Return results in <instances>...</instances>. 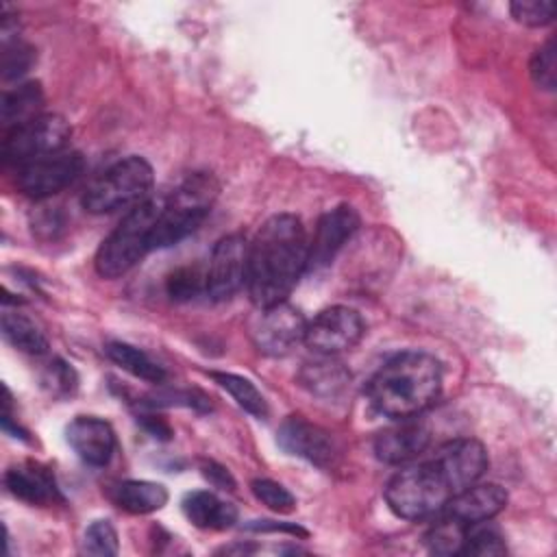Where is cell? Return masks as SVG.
Instances as JSON below:
<instances>
[{
	"mask_svg": "<svg viewBox=\"0 0 557 557\" xmlns=\"http://www.w3.org/2000/svg\"><path fill=\"white\" fill-rule=\"evenodd\" d=\"M309 237L294 213L268 218L248 246L246 289L261 309L285 302L307 270Z\"/></svg>",
	"mask_w": 557,
	"mask_h": 557,
	"instance_id": "1",
	"label": "cell"
},
{
	"mask_svg": "<svg viewBox=\"0 0 557 557\" xmlns=\"http://www.w3.org/2000/svg\"><path fill=\"white\" fill-rule=\"evenodd\" d=\"M442 392V366L422 350H405L370 379V405L385 418L405 420L422 413Z\"/></svg>",
	"mask_w": 557,
	"mask_h": 557,
	"instance_id": "2",
	"label": "cell"
},
{
	"mask_svg": "<svg viewBox=\"0 0 557 557\" xmlns=\"http://www.w3.org/2000/svg\"><path fill=\"white\" fill-rule=\"evenodd\" d=\"M165 198L150 196L120 220V224L100 244L94 265L102 278H117L133 270L150 248L154 224Z\"/></svg>",
	"mask_w": 557,
	"mask_h": 557,
	"instance_id": "3",
	"label": "cell"
},
{
	"mask_svg": "<svg viewBox=\"0 0 557 557\" xmlns=\"http://www.w3.org/2000/svg\"><path fill=\"white\" fill-rule=\"evenodd\" d=\"M453 496L455 492L433 457L422 463H409L385 485V503L403 520L440 516Z\"/></svg>",
	"mask_w": 557,
	"mask_h": 557,
	"instance_id": "4",
	"label": "cell"
},
{
	"mask_svg": "<svg viewBox=\"0 0 557 557\" xmlns=\"http://www.w3.org/2000/svg\"><path fill=\"white\" fill-rule=\"evenodd\" d=\"M218 196V183L207 172L189 174L170 198H165L161 215L154 224L150 248H168L194 233L209 215Z\"/></svg>",
	"mask_w": 557,
	"mask_h": 557,
	"instance_id": "5",
	"label": "cell"
},
{
	"mask_svg": "<svg viewBox=\"0 0 557 557\" xmlns=\"http://www.w3.org/2000/svg\"><path fill=\"white\" fill-rule=\"evenodd\" d=\"M154 183L152 165L144 157H126L104 170L83 194V207L89 213H113L133 209L146 198Z\"/></svg>",
	"mask_w": 557,
	"mask_h": 557,
	"instance_id": "6",
	"label": "cell"
},
{
	"mask_svg": "<svg viewBox=\"0 0 557 557\" xmlns=\"http://www.w3.org/2000/svg\"><path fill=\"white\" fill-rule=\"evenodd\" d=\"M70 133L72 128L63 115L41 113L39 117L7 131L2 159L7 165H15L20 170L35 159L65 150Z\"/></svg>",
	"mask_w": 557,
	"mask_h": 557,
	"instance_id": "7",
	"label": "cell"
},
{
	"mask_svg": "<svg viewBox=\"0 0 557 557\" xmlns=\"http://www.w3.org/2000/svg\"><path fill=\"white\" fill-rule=\"evenodd\" d=\"M307 318L294 305L278 302L261 307L250 324V337L259 352L268 357H285L305 342Z\"/></svg>",
	"mask_w": 557,
	"mask_h": 557,
	"instance_id": "8",
	"label": "cell"
},
{
	"mask_svg": "<svg viewBox=\"0 0 557 557\" xmlns=\"http://www.w3.org/2000/svg\"><path fill=\"white\" fill-rule=\"evenodd\" d=\"M248 242L239 233L224 235L211 250L205 270V294L213 300H226L246 285Z\"/></svg>",
	"mask_w": 557,
	"mask_h": 557,
	"instance_id": "9",
	"label": "cell"
},
{
	"mask_svg": "<svg viewBox=\"0 0 557 557\" xmlns=\"http://www.w3.org/2000/svg\"><path fill=\"white\" fill-rule=\"evenodd\" d=\"M366 324L361 315L344 305L322 309L313 320L307 322L305 344L318 355H337L350 350L361 342Z\"/></svg>",
	"mask_w": 557,
	"mask_h": 557,
	"instance_id": "10",
	"label": "cell"
},
{
	"mask_svg": "<svg viewBox=\"0 0 557 557\" xmlns=\"http://www.w3.org/2000/svg\"><path fill=\"white\" fill-rule=\"evenodd\" d=\"M85 161L76 150H59L54 154L35 159L17 170V187L35 200L50 198L72 185L83 172Z\"/></svg>",
	"mask_w": 557,
	"mask_h": 557,
	"instance_id": "11",
	"label": "cell"
},
{
	"mask_svg": "<svg viewBox=\"0 0 557 557\" xmlns=\"http://www.w3.org/2000/svg\"><path fill=\"white\" fill-rule=\"evenodd\" d=\"M359 213L350 205H337L320 215L313 235L309 237L307 270L326 268L342 246L357 233Z\"/></svg>",
	"mask_w": 557,
	"mask_h": 557,
	"instance_id": "12",
	"label": "cell"
},
{
	"mask_svg": "<svg viewBox=\"0 0 557 557\" xmlns=\"http://www.w3.org/2000/svg\"><path fill=\"white\" fill-rule=\"evenodd\" d=\"M433 461L440 466L455 494L479 483V479L487 470L485 446L472 437L453 440L440 446L433 455Z\"/></svg>",
	"mask_w": 557,
	"mask_h": 557,
	"instance_id": "13",
	"label": "cell"
},
{
	"mask_svg": "<svg viewBox=\"0 0 557 557\" xmlns=\"http://www.w3.org/2000/svg\"><path fill=\"white\" fill-rule=\"evenodd\" d=\"M278 444L289 455H296L309 463L326 468L335 459V444L331 435L318 424L307 422L300 416H289L278 429Z\"/></svg>",
	"mask_w": 557,
	"mask_h": 557,
	"instance_id": "14",
	"label": "cell"
},
{
	"mask_svg": "<svg viewBox=\"0 0 557 557\" xmlns=\"http://www.w3.org/2000/svg\"><path fill=\"white\" fill-rule=\"evenodd\" d=\"M65 440L72 450L94 468H102L115 453V433L107 420L96 416H78L65 429Z\"/></svg>",
	"mask_w": 557,
	"mask_h": 557,
	"instance_id": "15",
	"label": "cell"
},
{
	"mask_svg": "<svg viewBox=\"0 0 557 557\" xmlns=\"http://www.w3.org/2000/svg\"><path fill=\"white\" fill-rule=\"evenodd\" d=\"M431 444V433L422 422L411 418L398 420V424L381 431L374 440V455L383 463L403 466L418 459Z\"/></svg>",
	"mask_w": 557,
	"mask_h": 557,
	"instance_id": "16",
	"label": "cell"
},
{
	"mask_svg": "<svg viewBox=\"0 0 557 557\" xmlns=\"http://www.w3.org/2000/svg\"><path fill=\"white\" fill-rule=\"evenodd\" d=\"M507 505V492L496 483H474L455 494L440 511L463 527L492 520Z\"/></svg>",
	"mask_w": 557,
	"mask_h": 557,
	"instance_id": "17",
	"label": "cell"
},
{
	"mask_svg": "<svg viewBox=\"0 0 557 557\" xmlns=\"http://www.w3.org/2000/svg\"><path fill=\"white\" fill-rule=\"evenodd\" d=\"M7 490L30 505H48L61 498L52 472L39 463H20L4 474Z\"/></svg>",
	"mask_w": 557,
	"mask_h": 557,
	"instance_id": "18",
	"label": "cell"
},
{
	"mask_svg": "<svg viewBox=\"0 0 557 557\" xmlns=\"http://www.w3.org/2000/svg\"><path fill=\"white\" fill-rule=\"evenodd\" d=\"M185 518L207 531H224L237 522V509L211 492H191L183 498Z\"/></svg>",
	"mask_w": 557,
	"mask_h": 557,
	"instance_id": "19",
	"label": "cell"
},
{
	"mask_svg": "<svg viewBox=\"0 0 557 557\" xmlns=\"http://www.w3.org/2000/svg\"><path fill=\"white\" fill-rule=\"evenodd\" d=\"M44 91L39 83H20L13 89H7L2 94L0 102V117L7 131L22 126L35 117H39L44 111Z\"/></svg>",
	"mask_w": 557,
	"mask_h": 557,
	"instance_id": "20",
	"label": "cell"
},
{
	"mask_svg": "<svg viewBox=\"0 0 557 557\" xmlns=\"http://www.w3.org/2000/svg\"><path fill=\"white\" fill-rule=\"evenodd\" d=\"M300 383L315 396L335 398L348 387L350 372L331 355H322V359L307 363L300 370Z\"/></svg>",
	"mask_w": 557,
	"mask_h": 557,
	"instance_id": "21",
	"label": "cell"
},
{
	"mask_svg": "<svg viewBox=\"0 0 557 557\" xmlns=\"http://www.w3.org/2000/svg\"><path fill=\"white\" fill-rule=\"evenodd\" d=\"M113 503L128 513H152L168 503V490L154 481H122L111 492Z\"/></svg>",
	"mask_w": 557,
	"mask_h": 557,
	"instance_id": "22",
	"label": "cell"
},
{
	"mask_svg": "<svg viewBox=\"0 0 557 557\" xmlns=\"http://www.w3.org/2000/svg\"><path fill=\"white\" fill-rule=\"evenodd\" d=\"M104 352L115 366L137 379H144L148 383H161L165 379L163 366H159L148 352L137 346H131L126 342H109L104 346Z\"/></svg>",
	"mask_w": 557,
	"mask_h": 557,
	"instance_id": "23",
	"label": "cell"
},
{
	"mask_svg": "<svg viewBox=\"0 0 557 557\" xmlns=\"http://www.w3.org/2000/svg\"><path fill=\"white\" fill-rule=\"evenodd\" d=\"M2 335L13 348H17L26 355H46L48 352V339H46L44 331L30 318H26L17 311L4 309Z\"/></svg>",
	"mask_w": 557,
	"mask_h": 557,
	"instance_id": "24",
	"label": "cell"
},
{
	"mask_svg": "<svg viewBox=\"0 0 557 557\" xmlns=\"http://www.w3.org/2000/svg\"><path fill=\"white\" fill-rule=\"evenodd\" d=\"M211 379L222 389H226L233 396V400L244 411H248L250 416H255V418H265L268 416V403H265L263 394L248 379H244L239 374H233V372H211Z\"/></svg>",
	"mask_w": 557,
	"mask_h": 557,
	"instance_id": "25",
	"label": "cell"
},
{
	"mask_svg": "<svg viewBox=\"0 0 557 557\" xmlns=\"http://www.w3.org/2000/svg\"><path fill=\"white\" fill-rule=\"evenodd\" d=\"M426 546L435 555H457L463 553L466 544V527L448 516L442 513V518L429 529L424 537Z\"/></svg>",
	"mask_w": 557,
	"mask_h": 557,
	"instance_id": "26",
	"label": "cell"
},
{
	"mask_svg": "<svg viewBox=\"0 0 557 557\" xmlns=\"http://www.w3.org/2000/svg\"><path fill=\"white\" fill-rule=\"evenodd\" d=\"M463 553H468V555H503V553H507V546H505V540L498 533V529L492 527L490 520H485V522L466 527Z\"/></svg>",
	"mask_w": 557,
	"mask_h": 557,
	"instance_id": "27",
	"label": "cell"
},
{
	"mask_svg": "<svg viewBox=\"0 0 557 557\" xmlns=\"http://www.w3.org/2000/svg\"><path fill=\"white\" fill-rule=\"evenodd\" d=\"M83 553L96 557H109L117 553V531L109 520H94L85 529Z\"/></svg>",
	"mask_w": 557,
	"mask_h": 557,
	"instance_id": "28",
	"label": "cell"
},
{
	"mask_svg": "<svg viewBox=\"0 0 557 557\" xmlns=\"http://www.w3.org/2000/svg\"><path fill=\"white\" fill-rule=\"evenodd\" d=\"M250 490L257 500H261L268 509H272L276 513H287L296 507L294 494L272 479H255L250 483Z\"/></svg>",
	"mask_w": 557,
	"mask_h": 557,
	"instance_id": "29",
	"label": "cell"
},
{
	"mask_svg": "<svg viewBox=\"0 0 557 557\" xmlns=\"http://www.w3.org/2000/svg\"><path fill=\"white\" fill-rule=\"evenodd\" d=\"M531 78L540 89L553 91L557 81V54H555V39H548L540 46L531 59Z\"/></svg>",
	"mask_w": 557,
	"mask_h": 557,
	"instance_id": "30",
	"label": "cell"
},
{
	"mask_svg": "<svg viewBox=\"0 0 557 557\" xmlns=\"http://www.w3.org/2000/svg\"><path fill=\"white\" fill-rule=\"evenodd\" d=\"M4 52H2V78L4 81H13V78H20L22 74H26L35 61V50L20 41V39H13V41H7L2 44Z\"/></svg>",
	"mask_w": 557,
	"mask_h": 557,
	"instance_id": "31",
	"label": "cell"
},
{
	"mask_svg": "<svg viewBox=\"0 0 557 557\" xmlns=\"http://www.w3.org/2000/svg\"><path fill=\"white\" fill-rule=\"evenodd\" d=\"M509 9L513 20L524 26H546L555 20L557 7L553 0H516Z\"/></svg>",
	"mask_w": 557,
	"mask_h": 557,
	"instance_id": "32",
	"label": "cell"
},
{
	"mask_svg": "<svg viewBox=\"0 0 557 557\" xmlns=\"http://www.w3.org/2000/svg\"><path fill=\"white\" fill-rule=\"evenodd\" d=\"M165 287L174 300H189L205 292V272H198V268H178L168 276Z\"/></svg>",
	"mask_w": 557,
	"mask_h": 557,
	"instance_id": "33",
	"label": "cell"
},
{
	"mask_svg": "<svg viewBox=\"0 0 557 557\" xmlns=\"http://www.w3.org/2000/svg\"><path fill=\"white\" fill-rule=\"evenodd\" d=\"M41 383L52 396H67L76 389L78 379L70 363H65L63 359H52L41 374Z\"/></svg>",
	"mask_w": 557,
	"mask_h": 557,
	"instance_id": "34",
	"label": "cell"
},
{
	"mask_svg": "<svg viewBox=\"0 0 557 557\" xmlns=\"http://www.w3.org/2000/svg\"><path fill=\"white\" fill-rule=\"evenodd\" d=\"M248 529L252 531H283V533H292V535H300L307 537V531L300 529L294 522H274V520H255L248 524Z\"/></svg>",
	"mask_w": 557,
	"mask_h": 557,
	"instance_id": "35",
	"label": "cell"
},
{
	"mask_svg": "<svg viewBox=\"0 0 557 557\" xmlns=\"http://www.w3.org/2000/svg\"><path fill=\"white\" fill-rule=\"evenodd\" d=\"M202 474H205L213 485H218V487H228V490H233V485H235L231 472H228L226 468L213 463V461H209V463L202 466Z\"/></svg>",
	"mask_w": 557,
	"mask_h": 557,
	"instance_id": "36",
	"label": "cell"
},
{
	"mask_svg": "<svg viewBox=\"0 0 557 557\" xmlns=\"http://www.w3.org/2000/svg\"><path fill=\"white\" fill-rule=\"evenodd\" d=\"M141 422H144V426L154 435V437H161V440H168L170 435H172V431H170V426L161 420V418H157V416H141Z\"/></svg>",
	"mask_w": 557,
	"mask_h": 557,
	"instance_id": "37",
	"label": "cell"
}]
</instances>
